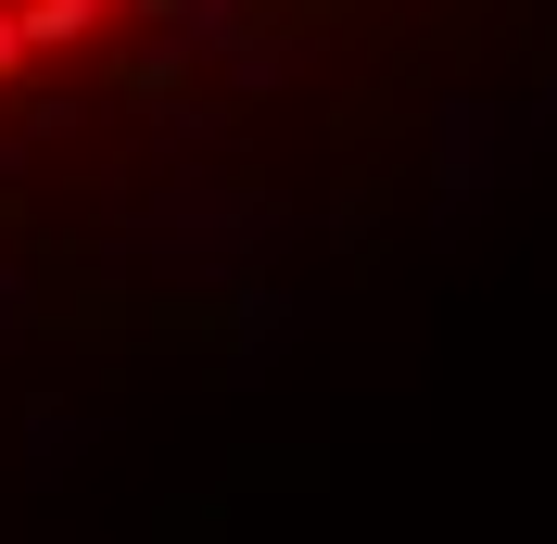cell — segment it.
Segmentation results:
<instances>
[{
	"mask_svg": "<svg viewBox=\"0 0 557 544\" xmlns=\"http://www.w3.org/2000/svg\"><path fill=\"white\" fill-rule=\"evenodd\" d=\"M343 0H0V317L253 305L418 215L317 89Z\"/></svg>",
	"mask_w": 557,
	"mask_h": 544,
	"instance_id": "obj_1",
	"label": "cell"
}]
</instances>
